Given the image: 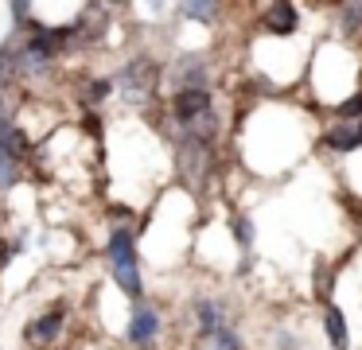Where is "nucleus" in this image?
I'll return each instance as SVG.
<instances>
[{
	"label": "nucleus",
	"mask_w": 362,
	"mask_h": 350,
	"mask_svg": "<svg viewBox=\"0 0 362 350\" xmlns=\"http://www.w3.org/2000/svg\"><path fill=\"white\" fill-rule=\"evenodd\" d=\"M110 261H113V276H117L121 292L141 300V272H136V249H133V233L129 230H117L110 238Z\"/></svg>",
	"instance_id": "obj_1"
},
{
	"label": "nucleus",
	"mask_w": 362,
	"mask_h": 350,
	"mask_svg": "<svg viewBox=\"0 0 362 350\" xmlns=\"http://www.w3.org/2000/svg\"><path fill=\"white\" fill-rule=\"evenodd\" d=\"M206 109H211V93H206L203 86H187V90L175 93V117H180L183 124L206 117Z\"/></svg>",
	"instance_id": "obj_2"
},
{
	"label": "nucleus",
	"mask_w": 362,
	"mask_h": 350,
	"mask_svg": "<svg viewBox=\"0 0 362 350\" xmlns=\"http://www.w3.org/2000/svg\"><path fill=\"white\" fill-rule=\"evenodd\" d=\"M160 331V315L148 308V303H141V308L133 311V319H129V342H136V346H144V342H152Z\"/></svg>",
	"instance_id": "obj_3"
},
{
	"label": "nucleus",
	"mask_w": 362,
	"mask_h": 350,
	"mask_svg": "<svg viewBox=\"0 0 362 350\" xmlns=\"http://www.w3.org/2000/svg\"><path fill=\"white\" fill-rule=\"evenodd\" d=\"M296 23H300V16L292 4H273L265 12V31H273V35H292Z\"/></svg>",
	"instance_id": "obj_4"
},
{
	"label": "nucleus",
	"mask_w": 362,
	"mask_h": 350,
	"mask_svg": "<svg viewBox=\"0 0 362 350\" xmlns=\"http://www.w3.org/2000/svg\"><path fill=\"white\" fill-rule=\"evenodd\" d=\"M59 331H63V311H47L43 319H35L32 323V342H40V346H47V342L59 339Z\"/></svg>",
	"instance_id": "obj_5"
},
{
	"label": "nucleus",
	"mask_w": 362,
	"mask_h": 350,
	"mask_svg": "<svg viewBox=\"0 0 362 350\" xmlns=\"http://www.w3.org/2000/svg\"><path fill=\"white\" fill-rule=\"evenodd\" d=\"M323 331H327V339H331L335 350H346V319H343V311H339L335 303L323 311Z\"/></svg>",
	"instance_id": "obj_6"
},
{
	"label": "nucleus",
	"mask_w": 362,
	"mask_h": 350,
	"mask_svg": "<svg viewBox=\"0 0 362 350\" xmlns=\"http://www.w3.org/2000/svg\"><path fill=\"white\" fill-rule=\"evenodd\" d=\"M327 144L335 148V152H351V148H358V124H335V129L327 132Z\"/></svg>",
	"instance_id": "obj_7"
},
{
	"label": "nucleus",
	"mask_w": 362,
	"mask_h": 350,
	"mask_svg": "<svg viewBox=\"0 0 362 350\" xmlns=\"http://www.w3.org/2000/svg\"><path fill=\"white\" fill-rule=\"evenodd\" d=\"M199 323H203L206 339H211L214 331H222V327H218V308H214V303H199Z\"/></svg>",
	"instance_id": "obj_8"
},
{
	"label": "nucleus",
	"mask_w": 362,
	"mask_h": 350,
	"mask_svg": "<svg viewBox=\"0 0 362 350\" xmlns=\"http://www.w3.org/2000/svg\"><path fill=\"white\" fill-rule=\"evenodd\" d=\"M211 350H242V342H238V334H230V331H214L211 334Z\"/></svg>",
	"instance_id": "obj_9"
},
{
	"label": "nucleus",
	"mask_w": 362,
	"mask_h": 350,
	"mask_svg": "<svg viewBox=\"0 0 362 350\" xmlns=\"http://www.w3.org/2000/svg\"><path fill=\"white\" fill-rule=\"evenodd\" d=\"M339 113H343V117H362V90H358V93H351V98H346L343 105H339Z\"/></svg>",
	"instance_id": "obj_10"
},
{
	"label": "nucleus",
	"mask_w": 362,
	"mask_h": 350,
	"mask_svg": "<svg viewBox=\"0 0 362 350\" xmlns=\"http://www.w3.org/2000/svg\"><path fill=\"white\" fill-rule=\"evenodd\" d=\"M12 179H16V163H12L8 156L0 152V187H8Z\"/></svg>",
	"instance_id": "obj_11"
},
{
	"label": "nucleus",
	"mask_w": 362,
	"mask_h": 350,
	"mask_svg": "<svg viewBox=\"0 0 362 350\" xmlns=\"http://www.w3.org/2000/svg\"><path fill=\"white\" fill-rule=\"evenodd\" d=\"M16 253H20V245H16V241H8V249L0 245V269H4V264H8V261H12V257H16Z\"/></svg>",
	"instance_id": "obj_12"
},
{
	"label": "nucleus",
	"mask_w": 362,
	"mask_h": 350,
	"mask_svg": "<svg viewBox=\"0 0 362 350\" xmlns=\"http://www.w3.org/2000/svg\"><path fill=\"white\" fill-rule=\"evenodd\" d=\"M105 93H110V82H90V98L94 101H102Z\"/></svg>",
	"instance_id": "obj_13"
},
{
	"label": "nucleus",
	"mask_w": 362,
	"mask_h": 350,
	"mask_svg": "<svg viewBox=\"0 0 362 350\" xmlns=\"http://www.w3.org/2000/svg\"><path fill=\"white\" fill-rule=\"evenodd\" d=\"M187 12H191V16H211V12H214V4H191Z\"/></svg>",
	"instance_id": "obj_14"
}]
</instances>
